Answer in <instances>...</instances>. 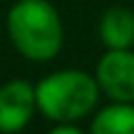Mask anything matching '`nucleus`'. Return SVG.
Listing matches in <instances>:
<instances>
[{"mask_svg":"<svg viewBox=\"0 0 134 134\" xmlns=\"http://www.w3.org/2000/svg\"><path fill=\"white\" fill-rule=\"evenodd\" d=\"M35 111V87L31 82L9 80L0 87V132L12 134L24 130Z\"/></svg>","mask_w":134,"mask_h":134,"instance_id":"obj_4","label":"nucleus"},{"mask_svg":"<svg viewBox=\"0 0 134 134\" xmlns=\"http://www.w3.org/2000/svg\"><path fill=\"white\" fill-rule=\"evenodd\" d=\"M78 125L75 122H57V127L52 130V134H78Z\"/></svg>","mask_w":134,"mask_h":134,"instance_id":"obj_7","label":"nucleus"},{"mask_svg":"<svg viewBox=\"0 0 134 134\" xmlns=\"http://www.w3.org/2000/svg\"><path fill=\"white\" fill-rule=\"evenodd\" d=\"M97 101L99 85L85 71H54L35 85L38 111L52 122H75L90 115Z\"/></svg>","mask_w":134,"mask_h":134,"instance_id":"obj_2","label":"nucleus"},{"mask_svg":"<svg viewBox=\"0 0 134 134\" xmlns=\"http://www.w3.org/2000/svg\"><path fill=\"white\" fill-rule=\"evenodd\" d=\"M99 38L108 49H130L134 45V12L127 7H111L99 21Z\"/></svg>","mask_w":134,"mask_h":134,"instance_id":"obj_5","label":"nucleus"},{"mask_svg":"<svg viewBox=\"0 0 134 134\" xmlns=\"http://www.w3.org/2000/svg\"><path fill=\"white\" fill-rule=\"evenodd\" d=\"M7 31L14 47L33 61H49L64 45L59 12L47 0H16L7 14Z\"/></svg>","mask_w":134,"mask_h":134,"instance_id":"obj_1","label":"nucleus"},{"mask_svg":"<svg viewBox=\"0 0 134 134\" xmlns=\"http://www.w3.org/2000/svg\"><path fill=\"white\" fill-rule=\"evenodd\" d=\"M94 80L99 92H104L111 101L134 104V52L108 49L97 64Z\"/></svg>","mask_w":134,"mask_h":134,"instance_id":"obj_3","label":"nucleus"},{"mask_svg":"<svg viewBox=\"0 0 134 134\" xmlns=\"http://www.w3.org/2000/svg\"><path fill=\"white\" fill-rule=\"evenodd\" d=\"M90 130L92 134H134V104L113 101L92 118Z\"/></svg>","mask_w":134,"mask_h":134,"instance_id":"obj_6","label":"nucleus"}]
</instances>
